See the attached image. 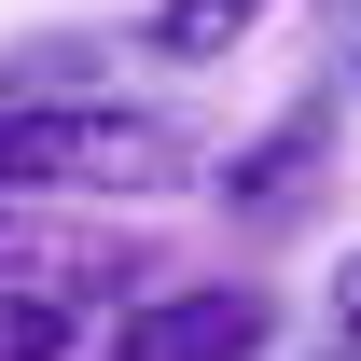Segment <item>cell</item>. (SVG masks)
I'll list each match as a JSON object with an SVG mask.
<instances>
[{"label":"cell","instance_id":"7","mask_svg":"<svg viewBox=\"0 0 361 361\" xmlns=\"http://www.w3.org/2000/svg\"><path fill=\"white\" fill-rule=\"evenodd\" d=\"M348 70H361V56H348Z\"/></svg>","mask_w":361,"mask_h":361},{"label":"cell","instance_id":"2","mask_svg":"<svg viewBox=\"0 0 361 361\" xmlns=\"http://www.w3.org/2000/svg\"><path fill=\"white\" fill-rule=\"evenodd\" d=\"M278 292L264 278H153L111 306V361H264Z\"/></svg>","mask_w":361,"mask_h":361},{"label":"cell","instance_id":"1","mask_svg":"<svg viewBox=\"0 0 361 361\" xmlns=\"http://www.w3.org/2000/svg\"><path fill=\"white\" fill-rule=\"evenodd\" d=\"M195 180V126L139 97H0V195L14 209H153Z\"/></svg>","mask_w":361,"mask_h":361},{"label":"cell","instance_id":"3","mask_svg":"<svg viewBox=\"0 0 361 361\" xmlns=\"http://www.w3.org/2000/svg\"><path fill=\"white\" fill-rule=\"evenodd\" d=\"M264 14H278V0H153V14H139V42L167 56V70H209V56H236Z\"/></svg>","mask_w":361,"mask_h":361},{"label":"cell","instance_id":"5","mask_svg":"<svg viewBox=\"0 0 361 361\" xmlns=\"http://www.w3.org/2000/svg\"><path fill=\"white\" fill-rule=\"evenodd\" d=\"M70 334H84V306H56V292H14V278H0V361H70Z\"/></svg>","mask_w":361,"mask_h":361},{"label":"cell","instance_id":"6","mask_svg":"<svg viewBox=\"0 0 361 361\" xmlns=\"http://www.w3.org/2000/svg\"><path fill=\"white\" fill-rule=\"evenodd\" d=\"M334 348L361 361V250H348V278H334Z\"/></svg>","mask_w":361,"mask_h":361},{"label":"cell","instance_id":"4","mask_svg":"<svg viewBox=\"0 0 361 361\" xmlns=\"http://www.w3.org/2000/svg\"><path fill=\"white\" fill-rule=\"evenodd\" d=\"M306 167H319V97H306L278 139H250V153H236L223 195H236V209H292V195H306Z\"/></svg>","mask_w":361,"mask_h":361}]
</instances>
